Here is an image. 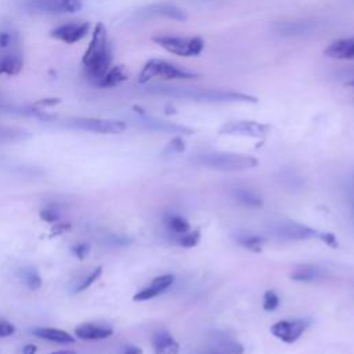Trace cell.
Wrapping results in <instances>:
<instances>
[{
	"label": "cell",
	"instance_id": "3957f363",
	"mask_svg": "<svg viewBox=\"0 0 354 354\" xmlns=\"http://www.w3.org/2000/svg\"><path fill=\"white\" fill-rule=\"evenodd\" d=\"M196 163L220 171L250 170L259 165V160L250 155L234 152H206L195 158Z\"/></svg>",
	"mask_w": 354,
	"mask_h": 354
},
{
	"label": "cell",
	"instance_id": "52a82bcc",
	"mask_svg": "<svg viewBox=\"0 0 354 354\" xmlns=\"http://www.w3.org/2000/svg\"><path fill=\"white\" fill-rule=\"evenodd\" d=\"M83 7L82 0H25L22 8L33 14H73Z\"/></svg>",
	"mask_w": 354,
	"mask_h": 354
},
{
	"label": "cell",
	"instance_id": "4fadbf2b",
	"mask_svg": "<svg viewBox=\"0 0 354 354\" xmlns=\"http://www.w3.org/2000/svg\"><path fill=\"white\" fill-rule=\"evenodd\" d=\"M137 122L140 126L153 130V131H160V133H169V134H178V136H184V134H192V129L183 126V124H177V123H171V122H166L162 119H158L155 116H149L144 112H138V118Z\"/></svg>",
	"mask_w": 354,
	"mask_h": 354
},
{
	"label": "cell",
	"instance_id": "5bb4252c",
	"mask_svg": "<svg viewBox=\"0 0 354 354\" xmlns=\"http://www.w3.org/2000/svg\"><path fill=\"white\" fill-rule=\"evenodd\" d=\"M317 29L314 21L307 19H295V21H282L274 25V32L283 37H296L310 35Z\"/></svg>",
	"mask_w": 354,
	"mask_h": 354
},
{
	"label": "cell",
	"instance_id": "60d3db41",
	"mask_svg": "<svg viewBox=\"0 0 354 354\" xmlns=\"http://www.w3.org/2000/svg\"><path fill=\"white\" fill-rule=\"evenodd\" d=\"M51 354H76L73 350H59V351H54Z\"/></svg>",
	"mask_w": 354,
	"mask_h": 354
},
{
	"label": "cell",
	"instance_id": "30bf717a",
	"mask_svg": "<svg viewBox=\"0 0 354 354\" xmlns=\"http://www.w3.org/2000/svg\"><path fill=\"white\" fill-rule=\"evenodd\" d=\"M90 33V24L87 21H71L61 24L50 30V36L65 44H73L84 39Z\"/></svg>",
	"mask_w": 354,
	"mask_h": 354
},
{
	"label": "cell",
	"instance_id": "d590c367",
	"mask_svg": "<svg viewBox=\"0 0 354 354\" xmlns=\"http://www.w3.org/2000/svg\"><path fill=\"white\" fill-rule=\"evenodd\" d=\"M318 238L330 248H337V239L332 232H319Z\"/></svg>",
	"mask_w": 354,
	"mask_h": 354
},
{
	"label": "cell",
	"instance_id": "d4e9b609",
	"mask_svg": "<svg viewBox=\"0 0 354 354\" xmlns=\"http://www.w3.org/2000/svg\"><path fill=\"white\" fill-rule=\"evenodd\" d=\"M217 346H218V351L223 354H242L243 353V346L230 337L218 339Z\"/></svg>",
	"mask_w": 354,
	"mask_h": 354
},
{
	"label": "cell",
	"instance_id": "f35d334b",
	"mask_svg": "<svg viewBox=\"0 0 354 354\" xmlns=\"http://www.w3.org/2000/svg\"><path fill=\"white\" fill-rule=\"evenodd\" d=\"M59 100L58 98H44L41 101H37L36 105H41V106H53L55 104H58Z\"/></svg>",
	"mask_w": 354,
	"mask_h": 354
},
{
	"label": "cell",
	"instance_id": "484cf974",
	"mask_svg": "<svg viewBox=\"0 0 354 354\" xmlns=\"http://www.w3.org/2000/svg\"><path fill=\"white\" fill-rule=\"evenodd\" d=\"M201 241V232L199 230H195V231H188L185 234H181L180 236H177V243L183 248H194Z\"/></svg>",
	"mask_w": 354,
	"mask_h": 354
},
{
	"label": "cell",
	"instance_id": "6da1fadb",
	"mask_svg": "<svg viewBox=\"0 0 354 354\" xmlns=\"http://www.w3.org/2000/svg\"><path fill=\"white\" fill-rule=\"evenodd\" d=\"M152 94L166 95L177 100H188L207 104H256L257 98L241 91L221 88H201L173 84H153L148 88Z\"/></svg>",
	"mask_w": 354,
	"mask_h": 354
},
{
	"label": "cell",
	"instance_id": "7402d4cb",
	"mask_svg": "<svg viewBox=\"0 0 354 354\" xmlns=\"http://www.w3.org/2000/svg\"><path fill=\"white\" fill-rule=\"evenodd\" d=\"M24 61L19 54H0V75H18L22 71Z\"/></svg>",
	"mask_w": 354,
	"mask_h": 354
},
{
	"label": "cell",
	"instance_id": "7a4b0ae2",
	"mask_svg": "<svg viewBox=\"0 0 354 354\" xmlns=\"http://www.w3.org/2000/svg\"><path fill=\"white\" fill-rule=\"evenodd\" d=\"M84 73L88 80L97 84L112 66V47L104 24L98 22L91 33V40L82 58Z\"/></svg>",
	"mask_w": 354,
	"mask_h": 354
},
{
	"label": "cell",
	"instance_id": "ac0fdd59",
	"mask_svg": "<svg viewBox=\"0 0 354 354\" xmlns=\"http://www.w3.org/2000/svg\"><path fill=\"white\" fill-rule=\"evenodd\" d=\"M153 354H177L180 351L178 343L174 337L165 329L153 333L151 339Z\"/></svg>",
	"mask_w": 354,
	"mask_h": 354
},
{
	"label": "cell",
	"instance_id": "83f0119b",
	"mask_svg": "<svg viewBox=\"0 0 354 354\" xmlns=\"http://www.w3.org/2000/svg\"><path fill=\"white\" fill-rule=\"evenodd\" d=\"M101 274H102V266H98V267H95L80 283H79V286H76V292H82V290H86L88 286H91L100 277H101Z\"/></svg>",
	"mask_w": 354,
	"mask_h": 354
},
{
	"label": "cell",
	"instance_id": "277c9868",
	"mask_svg": "<svg viewBox=\"0 0 354 354\" xmlns=\"http://www.w3.org/2000/svg\"><path fill=\"white\" fill-rule=\"evenodd\" d=\"M155 77H160L165 80H191V79H196L198 73L188 71L174 62L160 59V58H152L147 61L145 65L142 66L138 75V82L148 83Z\"/></svg>",
	"mask_w": 354,
	"mask_h": 354
},
{
	"label": "cell",
	"instance_id": "b9f144b4",
	"mask_svg": "<svg viewBox=\"0 0 354 354\" xmlns=\"http://www.w3.org/2000/svg\"><path fill=\"white\" fill-rule=\"evenodd\" d=\"M205 354H223L220 351H209V353H205Z\"/></svg>",
	"mask_w": 354,
	"mask_h": 354
},
{
	"label": "cell",
	"instance_id": "2e32d148",
	"mask_svg": "<svg viewBox=\"0 0 354 354\" xmlns=\"http://www.w3.org/2000/svg\"><path fill=\"white\" fill-rule=\"evenodd\" d=\"M324 54L332 59L354 61V37L336 39L324 50Z\"/></svg>",
	"mask_w": 354,
	"mask_h": 354
},
{
	"label": "cell",
	"instance_id": "ab89813d",
	"mask_svg": "<svg viewBox=\"0 0 354 354\" xmlns=\"http://www.w3.org/2000/svg\"><path fill=\"white\" fill-rule=\"evenodd\" d=\"M37 353V347L35 344H26L22 348V354H36Z\"/></svg>",
	"mask_w": 354,
	"mask_h": 354
},
{
	"label": "cell",
	"instance_id": "f546056e",
	"mask_svg": "<svg viewBox=\"0 0 354 354\" xmlns=\"http://www.w3.org/2000/svg\"><path fill=\"white\" fill-rule=\"evenodd\" d=\"M279 306V297L274 290H267L263 297V308L267 311H274Z\"/></svg>",
	"mask_w": 354,
	"mask_h": 354
},
{
	"label": "cell",
	"instance_id": "5b68a950",
	"mask_svg": "<svg viewBox=\"0 0 354 354\" xmlns=\"http://www.w3.org/2000/svg\"><path fill=\"white\" fill-rule=\"evenodd\" d=\"M152 40L167 53L180 57H196L205 48V41L199 36L156 35Z\"/></svg>",
	"mask_w": 354,
	"mask_h": 354
},
{
	"label": "cell",
	"instance_id": "8fae6325",
	"mask_svg": "<svg viewBox=\"0 0 354 354\" xmlns=\"http://www.w3.org/2000/svg\"><path fill=\"white\" fill-rule=\"evenodd\" d=\"M310 318H296L278 321L271 326V333L285 343L296 342L310 325Z\"/></svg>",
	"mask_w": 354,
	"mask_h": 354
},
{
	"label": "cell",
	"instance_id": "4316f807",
	"mask_svg": "<svg viewBox=\"0 0 354 354\" xmlns=\"http://www.w3.org/2000/svg\"><path fill=\"white\" fill-rule=\"evenodd\" d=\"M238 242L246 248L248 250H252V252H260L261 248H263V243H264V239L260 238V236H256V235H245V236H241L238 239Z\"/></svg>",
	"mask_w": 354,
	"mask_h": 354
},
{
	"label": "cell",
	"instance_id": "e0dca14e",
	"mask_svg": "<svg viewBox=\"0 0 354 354\" xmlns=\"http://www.w3.org/2000/svg\"><path fill=\"white\" fill-rule=\"evenodd\" d=\"M113 333V329L108 325H100L93 322L80 324L75 329V336L82 340H104Z\"/></svg>",
	"mask_w": 354,
	"mask_h": 354
},
{
	"label": "cell",
	"instance_id": "9a60e30c",
	"mask_svg": "<svg viewBox=\"0 0 354 354\" xmlns=\"http://www.w3.org/2000/svg\"><path fill=\"white\" fill-rule=\"evenodd\" d=\"M173 282H174V275H171V274L159 275V277L153 278L148 286L138 290L133 296V300L134 301H145V300L153 299V297L159 296L160 293H163L166 289H169Z\"/></svg>",
	"mask_w": 354,
	"mask_h": 354
},
{
	"label": "cell",
	"instance_id": "44dd1931",
	"mask_svg": "<svg viewBox=\"0 0 354 354\" xmlns=\"http://www.w3.org/2000/svg\"><path fill=\"white\" fill-rule=\"evenodd\" d=\"M326 277V271L315 266H303L290 274V278L297 282H315Z\"/></svg>",
	"mask_w": 354,
	"mask_h": 354
},
{
	"label": "cell",
	"instance_id": "603a6c76",
	"mask_svg": "<svg viewBox=\"0 0 354 354\" xmlns=\"http://www.w3.org/2000/svg\"><path fill=\"white\" fill-rule=\"evenodd\" d=\"M232 196L242 205L245 206H250V207H260L263 205V201L261 198L252 192V191H248L245 188H235L232 189Z\"/></svg>",
	"mask_w": 354,
	"mask_h": 354
},
{
	"label": "cell",
	"instance_id": "ba28073f",
	"mask_svg": "<svg viewBox=\"0 0 354 354\" xmlns=\"http://www.w3.org/2000/svg\"><path fill=\"white\" fill-rule=\"evenodd\" d=\"M218 133L227 134V136L264 138L270 133V126L260 122H254V120H231L223 124Z\"/></svg>",
	"mask_w": 354,
	"mask_h": 354
},
{
	"label": "cell",
	"instance_id": "1f68e13d",
	"mask_svg": "<svg viewBox=\"0 0 354 354\" xmlns=\"http://www.w3.org/2000/svg\"><path fill=\"white\" fill-rule=\"evenodd\" d=\"M72 252H73V254H75L79 260H83V259H86V256L90 253V246H88L87 243L82 242V243L75 245V246L72 248Z\"/></svg>",
	"mask_w": 354,
	"mask_h": 354
},
{
	"label": "cell",
	"instance_id": "cb8c5ba5",
	"mask_svg": "<svg viewBox=\"0 0 354 354\" xmlns=\"http://www.w3.org/2000/svg\"><path fill=\"white\" fill-rule=\"evenodd\" d=\"M165 224L170 231H173L174 234H178V235L188 232L191 228L188 220L180 214H167L165 218Z\"/></svg>",
	"mask_w": 354,
	"mask_h": 354
},
{
	"label": "cell",
	"instance_id": "74e56055",
	"mask_svg": "<svg viewBox=\"0 0 354 354\" xmlns=\"http://www.w3.org/2000/svg\"><path fill=\"white\" fill-rule=\"evenodd\" d=\"M122 354H144V353H142V348L138 346H127L124 347Z\"/></svg>",
	"mask_w": 354,
	"mask_h": 354
},
{
	"label": "cell",
	"instance_id": "4dcf8cb0",
	"mask_svg": "<svg viewBox=\"0 0 354 354\" xmlns=\"http://www.w3.org/2000/svg\"><path fill=\"white\" fill-rule=\"evenodd\" d=\"M40 218L46 223H57L59 218V214L54 207H46L40 212Z\"/></svg>",
	"mask_w": 354,
	"mask_h": 354
},
{
	"label": "cell",
	"instance_id": "d6986e66",
	"mask_svg": "<svg viewBox=\"0 0 354 354\" xmlns=\"http://www.w3.org/2000/svg\"><path fill=\"white\" fill-rule=\"evenodd\" d=\"M32 333L39 339H44L59 344H72L76 342V337L72 336L69 332L50 326H37L32 330Z\"/></svg>",
	"mask_w": 354,
	"mask_h": 354
},
{
	"label": "cell",
	"instance_id": "836d02e7",
	"mask_svg": "<svg viewBox=\"0 0 354 354\" xmlns=\"http://www.w3.org/2000/svg\"><path fill=\"white\" fill-rule=\"evenodd\" d=\"M69 230H71V224H69V223H55V224L51 227L50 236L62 235V234H65V232L69 231Z\"/></svg>",
	"mask_w": 354,
	"mask_h": 354
},
{
	"label": "cell",
	"instance_id": "8992f818",
	"mask_svg": "<svg viewBox=\"0 0 354 354\" xmlns=\"http://www.w3.org/2000/svg\"><path fill=\"white\" fill-rule=\"evenodd\" d=\"M65 124L83 131L95 134H120L127 129L126 122L118 119H102V118H69Z\"/></svg>",
	"mask_w": 354,
	"mask_h": 354
},
{
	"label": "cell",
	"instance_id": "f1b7e54d",
	"mask_svg": "<svg viewBox=\"0 0 354 354\" xmlns=\"http://www.w3.org/2000/svg\"><path fill=\"white\" fill-rule=\"evenodd\" d=\"M24 278H25V283L28 285L29 289L32 290H37L39 288H41V277L39 275L37 271L35 270H28V271H24Z\"/></svg>",
	"mask_w": 354,
	"mask_h": 354
},
{
	"label": "cell",
	"instance_id": "e575fe53",
	"mask_svg": "<svg viewBox=\"0 0 354 354\" xmlns=\"http://www.w3.org/2000/svg\"><path fill=\"white\" fill-rule=\"evenodd\" d=\"M15 333V326L8 321H0V337H7Z\"/></svg>",
	"mask_w": 354,
	"mask_h": 354
},
{
	"label": "cell",
	"instance_id": "8d00e7d4",
	"mask_svg": "<svg viewBox=\"0 0 354 354\" xmlns=\"http://www.w3.org/2000/svg\"><path fill=\"white\" fill-rule=\"evenodd\" d=\"M14 37L10 32H0V48H7L12 44Z\"/></svg>",
	"mask_w": 354,
	"mask_h": 354
},
{
	"label": "cell",
	"instance_id": "7c38bea8",
	"mask_svg": "<svg viewBox=\"0 0 354 354\" xmlns=\"http://www.w3.org/2000/svg\"><path fill=\"white\" fill-rule=\"evenodd\" d=\"M271 232L272 235L283 241H306V239L318 238V234H319L318 231H315L308 225H303L292 221H285L275 225Z\"/></svg>",
	"mask_w": 354,
	"mask_h": 354
},
{
	"label": "cell",
	"instance_id": "9c48e42d",
	"mask_svg": "<svg viewBox=\"0 0 354 354\" xmlns=\"http://www.w3.org/2000/svg\"><path fill=\"white\" fill-rule=\"evenodd\" d=\"M187 12L178 6L167 1L149 4L136 12V18L138 19H152V18H167L173 21H185Z\"/></svg>",
	"mask_w": 354,
	"mask_h": 354
},
{
	"label": "cell",
	"instance_id": "ffe728a7",
	"mask_svg": "<svg viewBox=\"0 0 354 354\" xmlns=\"http://www.w3.org/2000/svg\"><path fill=\"white\" fill-rule=\"evenodd\" d=\"M127 76H129V73L123 65H115L106 71V73L101 77V80L97 83V86L102 87V88H111V87H115V86L120 84L122 82H124L127 79Z\"/></svg>",
	"mask_w": 354,
	"mask_h": 354
},
{
	"label": "cell",
	"instance_id": "d6a6232c",
	"mask_svg": "<svg viewBox=\"0 0 354 354\" xmlns=\"http://www.w3.org/2000/svg\"><path fill=\"white\" fill-rule=\"evenodd\" d=\"M184 148H185V144H184L183 138L180 136H177V137L171 138V141L167 144L166 149L170 152H183Z\"/></svg>",
	"mask_w": 354,
	"mask_h": 354
}]
</instances>
